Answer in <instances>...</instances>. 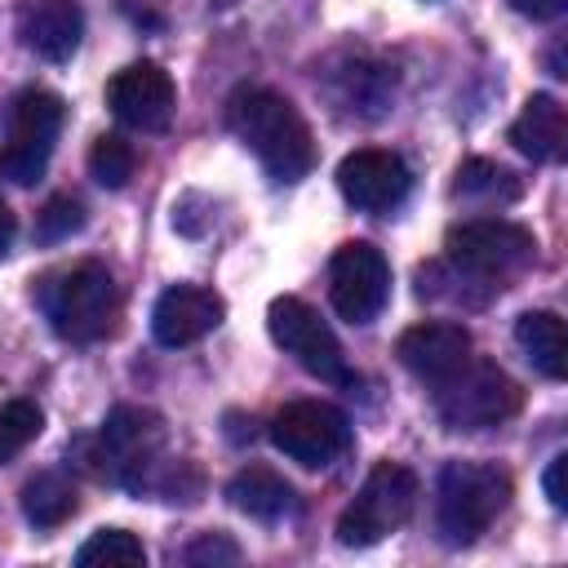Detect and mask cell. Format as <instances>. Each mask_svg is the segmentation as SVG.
Segmentation results:
<instances>
[{"mask_svg": "<svg viewBox=\"0 0 568 568\" xmlns=\"http://www.w3.org/2000/svg\"><path fill=\"white\" fill-rule=\"evenodd\" d=\"M226 124L262 160V169L275 182H297L311 173L315 142H311L302 111L284 93L262 89V84H240L226 98Z\"/></svg>", "mask_w": 568, "mask_h": 568, "instance_id": "obj_1", "label": "cell"}, {"mask_svg": "<svg viewBox=\"0 0 568 568\" xmlns=\"http://www.w3.org/2000/svg\"><path fill=\"white\" fill-rule=\"evenodd\" d=\"M36 302L62 342H98L115 328L120 288L102 262H75L40 280Z\"/></svg>", "mask_w": 568, "mask_h": 568, "instance_id": "obj_2", "label": "cell"}, {"mask_svg": "<svg viewBox=\"0 0 568 568\" xmlns=\"http://www.w3.org/2000/svg\"><path fill=\"white\" fill-rule=\"evenodd\" d=\"M510 501V475L493 462H448L435 479V524L448 546H470Z\"/></svg>", "mask_w": 568, "mask_h": 568, "instance_id": "obj_3", "label": "cell"}, {"mask_svg": "<svg viewBox=\"0 0 568 568\" xmlns=\"http://www.w3.org/2000/svg\"><path fill=\"white\" fill-rule=\"evenodd\" d=\"M524 390L519 382L497 368L493 359H466L457 373H448L444 382H435V413L444 426L453 430H488L501 426L519 413Z\"/></svg>", "mask_w": 568, "mask_h": 568, "instance_id": "obj_4", "label": "cell"}, {"mask_svg": "<svg viewBox=\"0 0 568 568\" xmlns=\"http://www.w3.org/2000/svg\"><path fill=\"white\" fill-rule=\"evenodd\" d=\"M417 475L399 462H377L368 470V479L359 484V493L351 497V506L337 515V541L342 546H377L386 532L404 528L417 510Z\"/></svg>", "mask_w": 568, "mask_h": 568, "instance_id": "obj_5", "label": "cell"}, {"mask_svg": "<svg viewBox=\"0 0 568 568\" xmlns=\"http://www.w3.org/2000/svg\"><path fill=\"white\" fill-rule=\"evenodd\" d=\"M67 106L58 93L49 89H22L9 102V120H4V146H0V178H9L13 186H31L44 178L53 142L62 133Z\"/></svg>", "mask_w": 568, "mask_h": 568, "instance_id": "obj_6", "label": "cell"}, {"mask_svg": "<svg viewBox=\"0 0 568 568\" xmlns=\"http://www.w3.org/2000/svg\"><path fill=\"white\" fill-rule=\"evenodd\" d=\"M160 448H164V422L151 408L120 404L106 413L89 462H93V475L124 484V488H142L146 470L160 466Z\"/></svg>", "mask_w": 568, "mask_h": 568, "instance_id": "obj_7", "label": "cell"}, {"mask_svg": "<svg viewBox=\"0 0 568 568\" xmlns=\"http://www.w3.org/2000/svg\"><path fill=\"white\" fill-rule=\"evenodd\" d=\"M444 253L457 271L475 275V280H510L515 271L537 262V240L528 226L506 222V217H475L448 231Z\"/></svg>", "mask_w": 568, "mask_h": 568, "instance_id": "obj_8", "label": "cell"}, {"mask_svg": "<svg viewBox=\"0 0 568 568\" xmlns=\"http://www.w3.org/2000/svg\"><path fill=\"white\" fill-rule=\"evenodd\" d=\"M266 333H271V342H275L284 355H293L311 377L333 382V386H351V382H355V373L346 368V355H342L337 333H333V328L320 320V311L306 306L302 297H293V293L275 297V302L266 306Z\"/></svg>", "mask_w": 568, "mask_h": 568, "instance_id": "obj_9", "label": "cell"}, {"mask_svg": "<svg viewBox=\"0 0 568 568\" xmlns=\"http://www.w3.org/2000/svg\"><path fill=\"white\" fill-rule=\"evenodd\" d=\"M328 297L346 324H373L390 297V262L368 240H346L328 262Z\"/></svg>", "mask_w": 568, "mask_h": 568, "instance_id": "obj_10", "label": "cell"}, {"mask_svg": "<svg viewBox=\"0 0 568 568\" xmlns=\"http://www.w3.org/2000/svg\"><path fill=\"white\" fill-rule=\"evenodd\" d=\"M351 439V426L342 417V408L324 404V399H293L271 417V444L297 462V466H328Z\"/></svg>", "mask_w": 568, "mask_h": 568, "instance_id": "obj_11", "label": "cell"}, {"mask_svg": "<svg viewBox=\"0 0 568 568\" xmlns=\"http://www.w3.org/2000/svg\"><path fill=\"white\" fill-rule=\"evenodd\" d=\"M106 106L115 111L120 124L142 129V133H160L169 129L173 111H178V89L173 75L160 62H129L124 71H115L106 80Z\"/></svg>", "mask_w": 568, "mask_h": 568, "instance_id": "obj_12", "label": "cell"}, {"mask_svg": "<svg viewBox=\"0 0 568 568\" xmlns=\"http://www.w3.org/2000/svg\"><path fill=\"white\" fill-rule=\"evenodd\" d=\"M413 186L408 164L395 151L382 146H359L337 164V191L346 204L364 209V213H390Z\"/></svg>", "mask_w": 568, "mask_h": 568, "instance_id": "obj_13", "label": "cell"}, {"mask_svg": "<svg viewBox=\"0 0 568 568\" xmlns=\"http://www.w3.org/2000/svg\"><path fill=\"white\" fill-rule=\"evenodd\" d=\"M226 315V302L204 284H173L151 306V333L160 346H191L209 337Z\"/></svg>", "mask_w": 568, "mask_h": 568, "instance_id": "obj_14", "label": "cell"}, {"mask_svg": "<svg viewBox=\"0 0 568 568\" xmlns=\"http://www.w3.org/2000/svg\"><path fill=\"white\" fill-rule=\"evenodd\" d=\"M395 355L413 377L435 386V382H444L448 373H457L470 359V333L462 324H453V320H426V324H413V328L399 333Z\"/></svg>", "mask_w": 568, "mask_h": 568, "instance_id": "obj_15", "label": "cell"}, {"mask_svg": "<svg viewBox=\"0 0 568 568\" xmlns=\"http://www.w3.org/2000/svg\"><path fill=\"white\" fill-rule=\"evenodd\" d=\"M22 44L44 58V62H67L75 49H80V36H84V13L75 0H31L22 9Z\"/></svg>", "mask_w": 568, "mask_h": 568, "instance_id": "obj_16", "label": "cell"}, {"mask_svg": "<svg viewBox=\"0 0 568 568\" xmlns=\"http://www.w3.org/2000/svg\"><path fill=\"white\" fill-rule=\"evenodd\" d=\"M510 146L537 164H555L564 160V146H568V115H564V102L550 98V93H532L524 102V111L515 115L510 124Z\"/></svg>", "mask_w": 568, "mask_h": 568, "instance_id": "obj_17", "label": "cell"}, {"mask_svg": "<svg viewBox=\"0 0 568 568\" xmlns=\"http://www.w3.org/2000/svg\"><path fill=\"white\" fill-rule=\"evenodd\" d=\"M226 497H231V506H235L240 515L262 519V524H275V519H284V515L297 506L293 484H288L284 475H275L271 466H244V470L226 484Z\"/></svg>", "mask_w": 568, "mask_h": 568, "instance_id": "obj_18", "label": "cell"}, {"mask_svg": "<svg viewBox=\"0 0 568 568\" xmlns=\"http://www.w3.org/2000/svg\"><path fill=\"white\" fill-rule=\"evenodd\" d=\"M515 342L541 377L559 382L568 373V333L555 311H524L515 320Z\"/></svg>", "mask_w": 568, "mask_h": 568, "instance_id": "obj_19", "label": "cell"}, {"mask_svg": "<svg viewBox=\"0 0 568 568\" xmlns=\"http://www.w3.org/2000/svg\"><path fill=\"white\" fill-rule=\"evenodd\" d=\"M80 510V493L67 475L58 470H40L22 484V515L36 524V528H58L67 524L71 515Z\"/></svg>", "mask_w": 568, "mask_h": 568, "instance_id": "obj_20", "label": "cell"}, {"mask_svg": "<svg viewBox=\"0 0 568 568\" xmlns=\"http://www.w3.org/2000/svg\"><path fill=\"white\" fill-rule=\"evenodd\" d=\"M453 195L470 200V204H510L519 195V182L510 169L493 164V160H466L457 169V182H453Z\"/></svg>", "mask_w": 568, "mask_h": 568, "instance_id": "obj_21", "label": "cell"}, {"mask_svg": "<svg viewBox=\"0 0 568 568\" xmlns=\"http://www.w3.org/2000/svg\"><path fill=\"white\" fill-rule=\"evenodd\" d=\"M142 564H146V546L129 528H98L75 550V568H142Z\"/></svg>", "mask_w": 568, "mask_h": 568, "instance_id": "obj_22", "label": "cell"}, {"mask_svg": "<svg viewBox=\"0 0 568 568\" xmlns=\"http://www.w3.org/2000/svg\"><path fill=\"white\" fill-rule=\"evenodd\" d=\"M40 430H44L40 404H31V399H4L0 404V466L13 462Z\"/></svg>", "mask_w": 568, "mask_h": 568, "instance_id": "obj_23", "label": "cell"}, {"mask_svg": "<svg viewBox=\"0 0 568 568\" xmlns=\"http://www.w3.org/2000/svg\"><path fill=\"white\" fill-rule=\"evenodd\" d=\"M133 164H138V155H133V146L120 133L93 138V146H89V173H93V182H102L106 191H120L133 178Z\"/></svg>", "mask_w": 568, "mask_h": 568, "instance_id": "obj_24", "label": "cell"}, {"mask_svg": "<svg viewBox=\"0 0 568 568\" xmlns=\"http://www.w3.org/2000/svg\"><path fill=\"white\" fill-rule=\"evenodd\" d=\"M80 226H84V209H80L75 195H53V200L40 209V217H36V235H40L44 244L71 240Z\"/></svg>", "mask_w": 568, "mask_h": 568, "instance_id": "obj_25", "label": "cell"}, {"mask_svg": "<svg viewBox=\"0 0 568 568\" xmlns=\"http://www.w3.org/2000/svg\"><path fill=\"white\" fill-rule=\"evenodd\" d=\"M186 564H235L240 559V546L226 537V532H200L186 550H182Z\"/></svg>", "mask_w": 568, "mask_h": 568, "instance_id": "obj_26", "label": "cell"}, {"mask_svg": "<svg viewBox=\"0 0 568 568\" xmlns=\"http://www.w3.org/2000/svg\"><path fill=\"white\" fill-rule=\"evenodd\" d=\"M564 475H568V453H555L550 466H546V475H541V488H546V497H550L555 510H568V484H564Z\"/></svg>", "mask_w": 568, "mask_h": 568, "instance_id": "obj_27", "label": "cell"}, {"mask_svg": "<svg viewBox=\"0 0 568 568\" xmlns=\"http://www.w3.org/2000/svg\"><path fill=\"white\" fill-rule=\"evenodd\" d=\"M515 13H524V18H532V22H550V18H559L564 9H568V0H506Z\"/></svg>", "mask_w": 568, "mask_h": 568, "instance_id": "obj_28", "label": "cell"}, {"mask_svg": "<svg viewBox=\"0 0 568 568\" xmlns=\"http://www.w3.org/2000/svg\"><path fill=\"white\" fill-rule=\"evenodd\" d=\"M13 235H18V217H13V209L0 200V257L9 253V244H13Z\"/></svg>", "mask_w": 568, "mask_h": 568, "instance_id": "obj_29", "label": "cell"}, {"mask_svg": "<svg viewBox=\"0 0 568 568\" xmlns=\"http://www.w3.org/2000/svg\"><path fill=\"white\" fill-rule=\"evenodd\" d=\"M213 4H217V9H226V4H235V0H213Z\"/></svg>", "mask_w": 568, "mask_h": 568, "instance_id": "obj_30", "label": "cell"}]
</instances>
